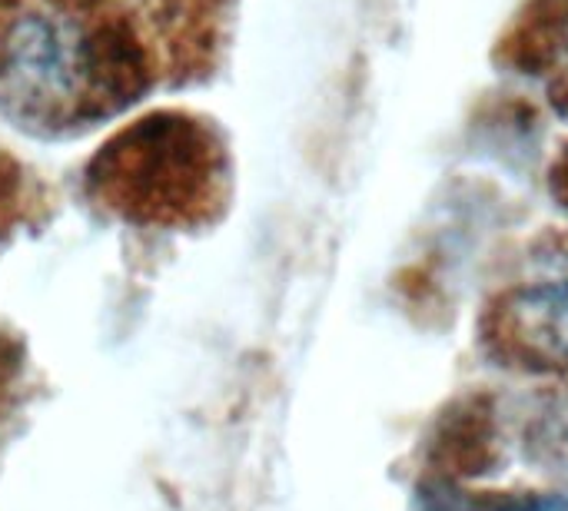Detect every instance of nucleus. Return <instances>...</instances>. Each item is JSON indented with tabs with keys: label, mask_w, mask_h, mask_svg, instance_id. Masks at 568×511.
I'll return each instance as SVG.
<instances>
[{
	"label": "nucleus",
	"mask_w": 568,
	"mask_h": 511,
	"mask_svg": "<svg viewBox=\"0 0 568 511\" xmlns=\"http://www.w3.org/2000/svg\"><path fill=\"white\" fill-rule=\"evenodd\" d=\"M143 80L140 37L113 0H0V103L20 120L93 123Z\"/></svg>",
	"instance_id": "nucleus-1"
},
{
	"label": "nucleus",
	"mask_w": 568,
	"mask_h": 511,
	"mask_svg": "<svg viewBox=\"0 0 568 511\" xmlns=\"http://www.w3.org/2000/svg\"><path fill=\"white\" fill-rule=\"evenodd\" d=\"M113 150L100 183L126 216L180 219L213 183L210 143L190 123L150 120Z\"/></svg>",
	"instance_id": "nucleus-2"
},
{
	"label": "nucleus",
	"mask_w": 568,
	"mask_h": 511,
	"mask_svg": "<svg viewBox=\"0 0 568 511\" xmlns=\"http://www.w3.org/2000/svg\"><path fill=\"white\" fill-rule=\"evenodd\" d=\"M499 336L542 369H568V269L516 286L499 309Z\"/></svg>",
	"instance_id": "nucleus-3"
},
{
	"label": "nucleus",
	"mask_w": 568,
	"mask_h": 511,
	"mask_svg": "<svg viewBox=\"0 0 568 511\" xmlns=\"http://www.w3.org/2000/svg\"><path fill=\"white\" fill-rule=\"evenodd\" d=\"M526 459L552 482L568 486V392L546 399L523 432Z\"/></svg>",
	"instance_id": "nucleus-4"
}]
</instances>
